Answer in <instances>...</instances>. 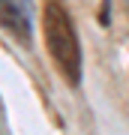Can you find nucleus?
I'll list each match as a JSON object with an SVG mask.
<instances>
[{
    "mask_svg": "<svg viewBox=\"0 0 129 135\" xmlns=\"http://www.w3.org/2000/svg\"><path fill=\"white\" fill-rule=\"evenodd\" d=\"M42 30H45V45L51 60L57 63L63 78L72 87H78V81H81V45H78V33L72 27L69 9L63 6V0H45Z\"/></svg>",
    "mask_w": 129,
    "mask_h": 135,
    "instance_id": "1",
    "label": "nucleus"
},
{
    "mask_svg": "<svg viewBox=\"0 0 129 135\" xmlns=\"http://www.w3.org/2000/svg\"><path fill=\"white\" fill-rule=\"evenodd\" d=\"M0 24L15 39L30 42V0H0Z\"/></svg>",
    "mask_w": 129,
    "mask_h": 135,
    "instance_id": "2",
    "label": "nucleus"
}]
</instances>
